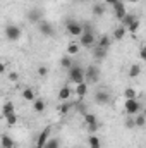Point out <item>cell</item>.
Instances as JSON below:
<instances>
[{
    "label": "cell",
    "mask_w": 146,
    "mask_h": 148,
    "mask_svg": "<svg viewBox=\"0 0 146 148\" xmlns=\"http://www.w3.org/2000/svg\"><path fill=\"white\" fill-rule=\"evenodd\" d=\"M67 74H69V81L74 83V84L84 81V67L79 66V64H72V66L67 69Z\"/></svg>",
    "instance_id": "cell-1"
},
{
    "label": "cell",
    "mask_w": 146,
    "mask_h": 148,
    "mask_svg": "<svg viewBox=\"0 0 146 148\" xmlns=\"http://www.w3.org/2000/svg\"><path fill=\"white\" fill-rule=\"evenodd\" d=\"M100 67L96 66V64H89L86 69H84V81L88 83V84H95V83H98L100 81Z\"/></svg>",
    "instance_id": "cell-2"
},
{
    "label": "cell",
    "mask_w": 146,
    "mask_h": 148,
    "mask_svg": "<svg viewBox=\"0 0 146 148\" xmlns=\"http://www.w3.org/2000/svg\"><path fill=\"white\" fill-rule=\"evenodd\" d=\"M143 110V103L138 100V98H131V100H126L124 102V112L127 115H136Z\"/></svg>",
    "instance_id": "cell-3"
},
{
    "label": "cell",
    "mask_w": 146,
    "mask_h": 148,
    "mask_svg": "<svg viewBox=\"0 0 146 148\" xmlns=\"http://www.w3.org/2000/svg\"><path fill=\"white\" fill-rule=\"evenodd\" d=\"M3 35H5V38L9 41H17V40H21V36H23V29L17 24H9L3 29Z\"/></svg>",
    "instance_id": "cell-4"
},
{
    "label": "cell",
    "mask_w": 146,
    "mask_h": 148,
    "mask_svg": "<svg viewBox=\"0 0 146 148\" xmlns=\"http://www.w3.org/2000/svg\"><path fill=\"white\" fill-rule=\"evenodd\" d=\"M38 26V33L41 35V36H45V38H52V36H55V26L50 23V21H40L36 24Z\"/></svg>",
    "instance_id": "cell-5"
},
{
    "label": "cell",
    "mask_w": 146,
    "mask_h": 148,
    "mask_svg": "<svg viewBox=\"0 0 146 148\" xmlns=\"http://www.w3.org/2000/svg\"><path fill=\"white\" fill-rule=\"evenodd\" d=\"M93 100H95L96 105H108L110 102H112V95H110V91H107V90H96Z\"/></svg>",
    "instance_id": "cell-6"
},
{
    "label": "cell",
    "mask_w": 146,
    "mask_h": 148,
    "mask_svg": "<svg viewBox=\"0 0 146 148\" xmlns=\"http://www.w3.org/2000/svg\"><path fill=\"white\" fill-rule=\"evenodd\" d=\"M65 31H67L71 36H81V35H83L81 23H79V21H74V19H67V23H65Z\"/></svg>",
    "instance_id": "cell-7"
},
{
    "label": "cell",
    "mask_w": 146,
    "mask_h": 148,
    "mask_svg": "<svg viewBox=\"0 0 146 148\" xmlns=\"http://www.w3.org/2000/svg\"><path fill=\"white\" fill-rule=\"evenodd\" d=\"M95 43H96L95 33H83V35L79 36V47H84V48H91Z\"/></svg>",
    "instance_id": "cell-8"
},
{
    "label": "cell",
    "mask_w": 146,
    "mask_h": 148,
    "mask_svg": "<svg viewBox=\"0 0 146 148\" xmlns=\"http://www.w3.org/2000/svg\"><path fill=\"white\" fill-rule=\"evenodd\" d=\"M26 19H28V23H31V24H38L40 21H43V10L38 9V7H33V9L28 12Z\"/></svg>",
    "instance_id": "cell-9"
},
{
    "label": "cell",
    "mask_w": 146,
    "mask_h": 148,
    "mask_svg": "<svg viewBox=\"0 0 146 148\" xmlns=\"http://www.w3.org/2000/svg\"><path fill=\"white\" fill-rule=\"evenodd\" d=\"M89 50L93 52V59H95L96 62H103V60L107 59V55H108V50H105V48H100V47H96V45H93Z\"/></svg>",
    "instance_id": "cell-10"
},
{
    "label": "cell",
    "mask_w": 146,
    "mask_h": 148,
    "mask_svg": "<svg viewBox=\"0 0 146 148\" xmlns=\"http://www.w3.org/2000/svg\"><path fill=\"white\" fill-rule=\"evenodd\" d=\"M112 7H113V16H115V19L122 21V19H124V16L127 14V12H126V5H124V2L117 0V2H115Z\"/></svg>",
    "instance_id": "cell-11"
},
{
    "label": "cell",
    "mask_w": 146,
    "mask_h": 148,
    "mask_svg": "<svg viewBox=\"0 0 146 148\" xmlns=\"http://www.w3.org/2000/svg\"><path fill=\"white\" fill-rule=\"evenodd\" d=\"M112 40H113V38H112V35H107V33H105V35H102V36L98 38V41H96L95 45H96V47H100V48L108 50L110 47H112Z\"/></svg>",
    "instance_id": "cell-12"
},
{
    "label": "cell",
    "mask_w": 146,
    "mask_h": 148,
    "mask_svg": "<svg viewBox=\"0 0 146 148\" xmlns=\"http://www.w3.org/2000/svg\"><path fill=\"white\" fill-rule=\"evenodd\" d=\"M48 138H50V126L43 127V131L38 134V138H36V147H41V148H43V145L48 141Z\"/></svg>",
    "instance_id": "cell-13"
},
{
    "label": "cell",
    "mask_w": 146,
    "mask_h": 148,
    "mask_svg": "<svg viewBox=\"0 0 146 148\" xmlns=\"http://www.w3.org/2000/svg\"><path fill=\"white\" fill-rule=\"evenodd\" d=\"M0 147L2 148H14L16 147V141L10 134H2L0 136Z\"/></svg>",
    "instance_id": "cell-14"
},
{
    "label": "cell",
    "mask_w": 146,
    "mask_h": 148,
    "mask_svg": "<svg viewBox=\"0 0 146 148\" xmlns=\"http://www.w3.org/2000/svg\"><path fill=\"white\" fill-rule=\"evenodd\" d=\"M71 97H72V88L62 86V88L59 90V100H60V102H67Z\"/></svg>",
    "instance_id": "cell-15"
},
{
    "label": "cell",
    "mask_w": 146,
    "mask_h": 148,
    "mask_svg": "<svg viewBox=\"0 0 146 148\" xmlns=\"http://www.w3.org/2000/svg\"><path fill=\"white\" fill-rule=\"evenodd\" d=\"M88 86H89V84H88L86 81L76 84V95H77V98H84V97H86V93H88Z\"/></svg>",
    "instance_id": "cell-16"
},
{
    "label": "cell",
    "mask_w": 146,
    "mask_h": 148,
    "mask_svg": "<svg viewBox=\"0 0 146 148\" xmlns=\"http://www.w3.org/2000/svg\"><path fill=\"white\" fill-rule=\"evenodd\" d=\"M105 10H107V5H105V3H95V5L91 7V12H93V16H96V17L105 16Z\"/></svg>",
    "instance_id": "cell-17"
},
{
    "label": "cell",
    "mask_w": 146,
    "mask_h": 148,
    "mask_svg": "<svg viewBox=\"0 0 146 148\" xmlns=\"http://www.w3.org/2000/svg\"><path fill=\"white\" fill-rule=\"evenodd\" d=\"M21 97H23V100H26V102H33V100L36 98L33 88H24V90L21 91Z\"/></svg>",
    "instance_id": "cell-18"
},
{
    "label": "cell",
    "mask_w": 146,
    "mask_h": 148,
    "mask_svg": "<svg viewBox=\"0 0 146 148\" xmlns=\"http://www.w3.org/2000/svg\"><path fill=\"white\" fill-rule=\"evenodd\" d=\"M45 107H46V103H45L43 98H35V100H33V110L35 112L41 114V112L45 110Z\"/></svg>",
    "instance_id": "cell-19"
},
{
    "label": "cell",
    "mask_w": 146,
    "mask_h": 148,
    "mask_svg": "<svg viewBox=\"0 0 146 148\" xmlns=\"http://www.w3.org/2000/svg\"><path fill=\"white\" fill-rule=\"evenodd\" d=\"M88 147L89 148H102V140H100L98 136H95V134H89V138H88Z\"/></svg>",
    "instance_id": "cell-20"
},
{
    "label": "cell",
    "mask_w": 146,
    "mask_h": 148,
    "mask_svg": "<svg viewBox=\"0 0 146 148\" xmlns=\"http://www.w3.org/2000/svg\"><path fill=\"white\" fill-rule=\"evenodd\" d=\"M14 112H16V107H14L12 102H5V103L2 105V115H3V117L9 115V114H14Z\"/></svg>",
    "instance_id": "cell-21"
},
{
    "label": "cell",
    "mask_w": 146,
    "mask_h": 148,
    "mask_svg": "<svg viewBox=\"0 0 146 148\" xmlns=\"http://www.w3.org/2000/svg\"><path fill=\"white\" fill-rule=\"evenodd\" d=\"M126 33H127V31H126V28H124V26H119V28H115V29H113V35H112V38L119 41V40H122V38L126 36Z\"/></svg>",
    "instance_id": "cell-22"
},
{
    "label": "cell",
    "mask_w": 146,
    "mask_h": 148,
    "mask_svg": "<svg viewBox=\"0 0 146 148\" xmlns=\"http://www.w3.org/2000/svg\"><path fill=\"white\" fill-rule=\"evenodd\" d=\"M79 50H81V47H79L77 41H71V43L67 45V53H69V55H77Z\"/></svg>",
    "instance_id": "cell-23"
},
{
    "label": "cell",
    "mask_w": 146,
    "mask_h": 148,
    "mask_svg": "<svg viewBox=\"0 0 146 148\" xmlns=\"http://www.w3.org/2000/svg\"><path fill=\"white\" fill-rule=\"evenodd\" d=\"M134 124H136V127H145V124H146L145 114H136L134 115Z\"/></svg>",
    "instance_id": "cell-24"
},
{
    "label": "cell",
    "mask_w": 146,
    "mask_h": 148,
    "mask_svg": "<svg viewBox=\"0 0 146 148\" xmlns=\"http://www.w3.org/2000/svg\"><path fill=\"white\" fill-rule=\"evenodd\" d=\"M83 117H84V122L89 126V124H95V122H98V119H96V115L93 114V112H84L83 114Z\"/></svg>",
    "instance_id": "cell-25"
},
{
    "label": "cell",
    "mask_w": 146,
    "mask_h": 148,
    "mask_svg": "<svg viewBox=\"0 0 146 148\" xmlns=\"http://www.w3.org/2000/svg\"><path fill=\"white\" fill-rule=\"evenodd\" d=\"M43 148H60V141H59V138H48V141L43 145Z\"/></svg>",
    "instance_id": "cell-26"
},
{
    "label": "cell",
    "mask_w": 146,
    "mask_h": 148,
    "mask_svg": "<svg viewBox=\"0 0 146 148\" xmlns=\"http://www.w3.org/2000/svg\"><path fill=\"white\" fill-rule=\"evenodd\" d=\"M124 97H126V100H131V98H138V91H136L132 86H129V88H126V90H124Z\"/></svg>",
    "instance_id": "cell-27"
},
{
    "label": "cell",
    "mask_w": 146,
    "mask_h": 148,
    "mask_svg": "<svg viewBox=\"0 0 146 148\" xmlns=\"http://www.w3.org/2000/svg\"><path fill=\"white\" fill-rule=\"evenodd\" d=\"M141 74V66L139 64H132L129 67V77H138Z\"/></svg>",
    "instance_id": "cell-28"
},
{
    "label": "cell",
    "mask_w": 146,
    "mask_h": 148,
    "mask_svg": "<svg viewBox=\"0 0 146 148\" xmlns=\"http://www.w3.org/2000/svg\"><path fill=\"white\" fill-rule=\"evenodd\" d=\"M17 114L14 112V114H9V115H5V122H7V126H16L17 124Z\"/></svg>",
    "instance_id": "cell-29"
},
{
    "label": "cell",
    "mask_w": 146,
    "mask_h": 148,
    "mask_svg": "<svg viewBox=\"0 0 146 148\" xmlns=\"http://www.w3.org/2000/svg\"><path fill=\"white\" fill-rule=\"evenodd\" d=\"M71 109H72V103L67 100V102H62V105H60V109H59V110H60L62 115H67V114L71 112Z\"/></svg>",
    "instance_id": "cell-30"
},
{
    "label": "cell",
    "mask_w": 146,
    "mask_h": 148,
    "mask_svg": "<svg viewBox=\"0 0 146 148\" xmlns=\"http://www.w3.org/2000/svg\"><path fill=\"white\" fill-rule=\"evenodd\" d=\"M72 64L74 62H72V59H71V55H64V57L60 59V66H62L64 69H69Z\"/></svg>",
    "instance_id": "cell-31"
},
{
    "label": "cell",
    "mask_w": 146,
    "mask_h": 148,
    "mask_svg": "<svg viewBox=\"0 0 146 148\" xmlns=\"http://www.w3.org/2000/svg\"><path fill=\"white\" fill-rule=\"evenodd\" d=\"M138 19V16H134V14H126L124 16V19H122V24H124V28H127L132 21H136Z\"/></svg>",
    "instance_id": "cell-32"
},
{
    "label": "cell",
    "mask_w": 146,
    "mask_h": 148,
    "mask_svg": "<svg viewBox=\"0 0 146 148\" xmlns=\"http://www.w3.org/2000/svg\"><path fill=\"white\" fill-rule=\"evenodd\" d=\"M81 28H83V33H95V26L91 23H88V21L81 23Z\"/></svg>",
    "instance_id": "cell-33"
},
{
    "label": "cell",
    "mask_w": 146,
    "mask_h": 148,
    "mask_svg": "<svg viewBox=\"0 0 146 148\" xmlns=\"http://www.w3.org/2000/svg\"><path fill=\"white\" fill-rule=\"evenodd\" d=\"M139 29V19H136V21H132L127 28H126V31H129V33H136Z\"/></svg>",
    "instance_id": "cell-34"
},
{
    "label": "cell",
    "mask_w": 146,
    "mask_h": 148,
    "mask_svg": "<svg viewBox=\"0 0 146 148\" xmlns=\"http://www.w3.org/2000/svg\"><path fill=\"white\" fill-rule=\"evenodd\" d=\"M36 74L40 77H46V76H48V67H46V66H40L36 69Z\"/></svg>",
    "instance_id": "cell-35"
},
{
    "label": "cell",
    "mask_w": 146,
    "mask_h": 148,
    "mask_svg": "<svg viewBox=\"0 0 146 148\" xmlns=\"http://www.w3.org/2000/svg\"><path fill=\"white\" fill-rule=\"evenodd\" d=\"M126 127L127 129H132V127H136V124H134V115H127V119H126Z\"/></svg>",
    "instance_id": "cell-36"
},
{
    "label": "cell",
    "mask_w": 146,
    "mask_h": 148,
    "mask_svg": "<svg viewBox=\"0 0 146 148\" xmlns=\"http://www.w3.org/2000/svg\"><path fill=\"white\" fill-rule=\"evenodd\" d=\"M98 129H100V124H98V122H95V124H89V126H88V133H89V134H95Z\"/></svg>",
    "instance_id": "cell-37"
},
{
    "label": "cell",
    "mask_w": 146,
    "mask_h": 148,
    "mask_svg": "<svg viewBox=\"0 0 146 148\" xmlns=\"http://www.w3.org/2000/svg\"><path fill=\"white\" fill-rule=\"evenodd\" d=\"M7 76H9V81H12V83L19 81V73H16V71H10Z\"/></svg>",
    "instance_id": "cell-38"
},
{
    "label": "cell",
    "mask_w": 146,
    "mask_h": 148,
    "mask_svg": "<svg viewBox=\"0 0 146 148\" xmlns=\"http://www.w3.org/2000/svg\"><path fill=\"white\" fill-rule=\"evenodd\" d=\"M139 57H141V60H146V48L145 47L139 48Z\"/></svg>",
    "instance_id": "cell-39"
},
{
    "label": "cell",
    "mask_w": 146,
    "mask_h": 148,
    "mask_svg": "<svg viewBox=\"0 0 146 148\" xmlns=\"http://www.w3.org/2000/svg\"><path fill=\"white\" fill-rule=\"evenodd\" d=\"M5 71H7V66L3 62H0V74H5Z\"/></svg>",
    "instance_id": "cell-40"
},
{
    "label": "cell",
    "mask_w": 146,
    "mask_h": 148,
    "mask_svg": "<svg viewBox=\"0 0 146 148\" xmlns=\"http://www.w3.org/2000/svg\"><path fill=\"white\" fill-rule=\"evenodd\" d=\"M115 2H117V0H103V3H105V5H110V7H112Z\"/></svg>",
    "instance_id": "cell-41"
},
{
    "label": "cell",
    "mask_w": 146,
    "mask_h": 148,
    "mask_svg": "<svg viewBox=\"0 0 146 148\" xmlns=\"http://www.w3.org/2000/svg\"><path fill=\"white\" fill-rule=\"evenodd\" d=\"M126 2H132V3H136V2H139V0H126Z\"/></svg>",
    "instance_id": "cell-42"
},
{
    "label": "cell",
    "mask_w": 146,
    "mask_h": 148,
    "mask_svg": "<svg viewBox=\"0 0 146 148\" xmlns=\"http://www.w3.org/2000/svg\"><path fill=\"white\" fill-rule=\"evenodd\" d=\"M35 148H41V147H36V145H35Z\"/></svg>",
    "instance_id": "cell-43"
}]
</instances>
